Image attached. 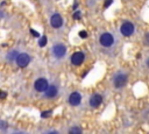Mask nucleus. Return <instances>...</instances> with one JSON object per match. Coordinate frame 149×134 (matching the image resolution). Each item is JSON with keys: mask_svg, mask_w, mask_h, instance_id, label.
<instances>
[{"mask_svg": "<svg viewBox=\"0 0 149 134\" xmlns=\"http://www.w3.org/2000/svg\"><path fill=\"white\" fill-rule=\"evenodd\" d=\"M15 62H16L17 66H20V68H26V66L29 64V62H30V56L27 55V54H20V55H17Z\"/></svg>", "mask_w": 149, "mask_h": 134, "instance_id": "obj_2", "label": "nucleus"}, {"mask_svg": "<svg viewBox=\"0 0 149 134\" xmlns=\"http://www.w3.org/2000/svg\"><path fill=\"white\" fill-rule=\"evenodd\" d=\"M30 33H31V35L35 36V37H38V36H40L38 31H36V30H34V29H30Z\"/></svg>", "mask_w": 149, "mask_h": 134, "instance_id": "obj_18", "label": "nucleus"}, {"mask_svg": "<svg viewBox=\"0 0 149 134\" xmlns=\"http://www.w3.org/2000/svg\"><path fill=\"white\" fill-rule=\"evenodd\" d=\"M52 52H54V55H55L56 57L61 58V57H63V56L65 55L66 48H65V45H63V44H56V45H54V48H52Z\"/></svg>", "mask_w": 149, "mask_h": 134, "instance_id": "obj_7", "label": "nucleus"}, {"mask_svg": "<svg viewBox=\"0 0 149 134\" xmlns=\"http://www.w3.org/2000/svg\"><path fill=\"white\" fill-rule=\"evenodd\" d=\"M50 23H51V26L54 28H59L63 24V20H62L59 14H54L51 16V19H50Z\"/></svg>", "mask_w": 149, "mask_h": 134, "instance_id": "obj_9", "label": "nucleus"}, {"mask_svg": "<svg viewBox=\"0 0 149 134\" xmlns=\"http://www.w3.org/2000/svg\"><path fill=\"white\" fill-rule=\"evenodd\" d=\"M120 31L123 36H130L134 33V24L132 22H125V23H122Z\"/></svg>", "mask_w": 149, "mask_h": 134, "instance_id": "obj_3", "label": "nucleus"}, {"mask_svg": "<svg viewBox=\"0 0 149 134\" xmlns=\"http://www.w3.org/2000/svg\"><path fill=\"white\" fill-rule=\"evenodd\" d=\"M34 86H35V90H36V91L43 92V91H45V90L48 89L49 85H48V82H47L45 78H38V79L35 82Z\"/></svg>", "mask_w": 149, "mask_h": 134, "instance_id": "obj_5", "label": "nucleus"}, {"mask_svg": "<svg viewBox=\"0 0 149 134\" xmlns=\"http://www.w3.org/2000/svg\"><path fill=\"white\" fill-rule=\"evenodd\" d=\"M101 103H102V97H101L100 94H98V93L93 94V96L90 98V105H91L92 107H98Z\"/></svg>", "mask_w": 149, "mask_h": 134, "instance_id": "obj_10", "label": "nucleus"}, {"mask_svg": "<svg viewBox=\"0 0 149 134\" xmlns=\"http://www.w3.org/2000/svg\"><path fill=\"white\" fill-rule=\"evenodd\" d=\"M47 36H42L41 38H40V41H38V45L40 47H44L45 44H47Z\"/></svg>", "mask_w": 149, "mask_h": 134, "instance_id": "obj_12", "label": "nucleus"}, {"mask_svg": "<svg viewBox=\"0 0 149 134\" xmlns=\"http://www.w3.org/2000/svg\"><path fill=\"white\" fill-rule=\"evenodd\" d=\"M70 133H81V131L79 128H77V127H73V128L70 129Z\"/></svg>", "mask_w": 149, "mask_h": 134, "instance_id": "obj_15", "label": "nucleus"}, {"mask_svg": "<svg viewBox=\"0 0 149 134\" xmlns=\"http://www.w3.org/2000/svg\"><path fill=\"white\" fill-rule=\"evenodd\" d=\"M5 97H7V93L5 91H0V99H3Z\"/></svg>", "mask_w": 149, "mask_h": 134, "instance_id": "obj_19", "label": "nucleus"}, {"mask_svg": "<svg viewBox=\"0 0 149 134\" xmlns=\"http://www.w3.org/2000/svg\"><path fill=\"white\" fill-rule=\"evenodd\" d=\"M127 84V76L123 73H119L114 78V86L116 89H121Z\"/></svg>", "mask_w": 149, "mask_h": 134, "instance_id": "obj_4", "label": "nucleus"}, {"mask_svg": "<svg viewBox=\"0 0 149 134\" xmlns=\"http://www.w3.org/2000/svg\"><path fill=\"white\" fill-rule=\"evenodd\" d=\"M99 42H100V44L104 45V47H111V45L114 43V37H113V35L109 34V33H104V34L100 36Z\"/></svg>", "mask_w": 149, "mask_h": 134, "instance_id": "obj_1", "label": "nucleus"}, {"mask_svg": "<svg viewBox=\"0 0 149 134\" xmlns=\"http://www.w3.org/2000/svg\"><path fill=\"white\" fill-rule=\"evenodd\" d=\"M113 2V0H106L105 1V7H108V6H111V3Z\"/></svg>", "mask_w": 149, "mask_h": 134, "instance_id": "obj_20", "label": "nucleus"}, {"mask_svg": "<svg viewBox=\"0 0 149 134\" xmlns=\"http://www.w3.org/2000/svg\"><path fill=\"white\" fill-rule=\"evenodd\" d=\"M77 7H78V3H77V2H74V5H73V9H76Z\"/></svg>", "mask_w": 149, "mask_h": 134, "instance_id": "obj_22", "label": "nucleus"}, {"mask_svg": "<svg viewBox=\"0 0 149 134\" xmlns=\"http://www.w3.org/2000/svg\"><path fill=\"white\" fill-rule=\"evenodd\" d=\"M79 36H80L81 38H85V37L87 36V33H86L85 30H81V31H79Z\"/></svg>", "mask_w": 149, "mask_h": 134, "instance_id": "obj_17", "label": "nucleus"}, {"mask_svg": "<svg viewBox=\"0 0 149 134\" xmlns=\"http://www.w3.org/2000/svg\"><path fill=\"white\" fill-rule=\"evenodd\" d=\"M147 63H148V65H149V59H148V62H147Z\"/></svg>", "mask_w": 149, "mask_h": 134, "instance_id": "obj_23", "label": "nucleus"}, {"mask_svg": "<svg viewBox=\"0 0 149 134\" xmlns=\"http://www.w3.org/2000/svg\"><path fill=\"white\" fill-rule=\"evenodd\" d=\"M80 100H81V96L78 93V92H72L69 97V103L72 105V106H77L80 104Z\"/></svg>", "mask_w": 149, "mask_h": 134, "instance_id": "obj_8", "label": "nucleus"}, {"mask_svg": "<svg viewBox=\"0 0 149 134\" xmlns=\"http://www.w3.org/2000/svg\"><path fill=\"white\" fill-rule=\"evenodd\" d=\"M7 57L9 58V61H12L10 58H14V59H16V57H17V55H16V51H12L10 54H8V55H7Z\"/></svg>", "mask_w": 149, "mask_h": 134, "instance_id": "obj_13", "label": "nucleus"}, {"mask_svg": "<svg viewBox=\"0 0 149 134\" xmlns=\"http://www.w3.org/2000/svg\"><path fill=\"white\" fill-rule=\"evenodd\" d=\"M52 114V111H45V112H42V118H48V117H50Z\"/></svg>", "mask_w": 149, "mask_h": 134, "instance_id": "obj_14", "label": "nucleus"}, {"mask_svg": "<svg viewBox=\"0 0 149 134\" xmlns=\"http://www.w3.org/2000/svg\"><path fill=\"white\" fill-rule=\"evenodd\" d=\"M144 40H146V43H147V44H149V33H147V34H146Z\"/></svg>", "mask_w": 149, "mask_h": 134, "instance_id": "obj_21", "label": "nucleus"}, {"mask_svg": "<svg viewBox=\"0 0 149 134\" xmlns=\"http://www.w3.org/2000/svg\"><path fill=\"white\" fill-rule=\"evenodd\" d=\"M56 94H57V87L55 85L48 86V89L45 90V97L47 98H54V97H56Z\"/></svg>", "mask_w": 149, "mask_h": 134, "instance_id": "obj_11", "label": "nucleus"}, {"mask_svg": "<svg viewBox=\"0 0 149 134\" xmlns=\"http://www.w3.org/2000/svg\"><path fill=\"white\" fill-rule=\"evenodd\" d=\"M73 19H76V20H79L80 19V12H74V14H73Z\"/></svg>", "mask_w": 149, "mask_h": 134, "instance_id": "obj_16", "label": "nucleus"}, {"mask_svg": "<svg viewBox=\"0 0 149 134\" xmlns=\"http://www.w3.org/2000/svg\"><path fill=\"white\" fill-rule=\"evenodd\" d=\"M84 59H85V56H84V54L80 52V51H77V52H74V54L71 56V63H72L73 65H80V64L84 62Z\"/></svg>", "mask_w": 149, "mask_h": 134, "instance_id": "obj_6", "label": "nucleus"}]
</instances>
